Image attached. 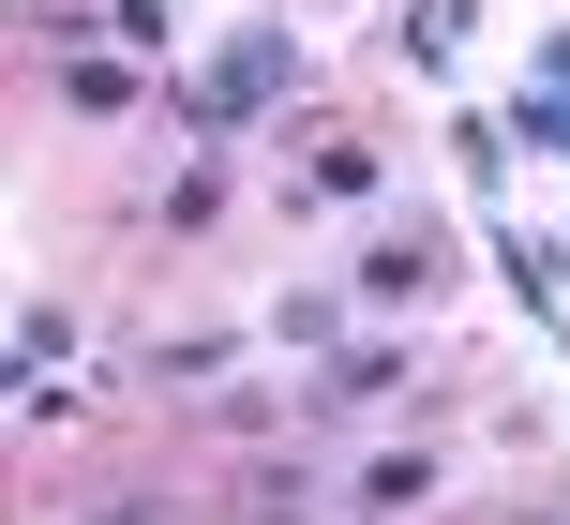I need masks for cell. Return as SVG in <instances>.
<instances>
[{
	"mask_svg": "<svg viewBox=\"0 0 570 525\" xmlns=\"http://www.w3.org/2000/svg\"><path fill=\"white\" fill-rule=\"evenodd\" d=\"M271 90H301V46H285V30H240V46L210 60V90H180V136H210V150H226L240 120L271 106Z\"/></svg>",
	"mask_w": 570,
	"mask_h": 525,
	"instance_id": "cell-1",
	"label": "cell"
},
{
	"mask_svg": "<svg viewBox=\"0 0 570 525\" xmlns=\"http://www.w3.org/2000/svg\"><path fill=\"white\" fill-rule=\"evenodd\" d=\"M421 286H435V226H391V240L361 256V300H375V316H405Z\"/></svg>",
	"mask_w": 570,
	"mask_h": 525,
	"instance_id": "cell-2",
	"label": "cell"
},
{
	"mask_svg": "<svg viewBox=\"0 0 570 525\" xmlns=\"http://www.w3.org/2000/svg\"><path fill=\"white\" fill-rule=\"evenodd\" d=\"M391 390H405V360H391V346H345L331 376L301 390V406H315V420H345V406H391Z\"/></svg>",
	"mask_w": 570,
	"mask_h": 525,
	"instance_id": "cell-3",
	"label": "cell"
},
{
	"mask_svg": "<svg viewBox=\"0 0 570 525\" xmlns=\"http://www.w3.org/2000/svg\"><path fill=\"white\" fill-rule=\"evenodd\" d=\"M361 511H375V525L435 511V450H375V466H361Z\"/></svg>",
	"mask_w": 570,
	"mask_h": 525,
	"instance_id": "cell-4",
	"label": "cell"
},
{
	"mask_svg": "<svg viewBox=\"0 0 570 525\" xmlns=\"http://www.w3.org/2000/svg\"><path fill=\"white\" fill-rule=\"evenodd\" d=\"M240 525H315V466H256L240 481Z\"/></svg>",
	"mask_w": 570,
	"mask_h": 525,
	"instance_id": "cell-5",
	"label": "cell"
},
{
	"mask_svg": "<svg viewBox=\"0 0 570 525\" xmlns=\"http://www.w3.org/2000/svg\"><path fill=\"white\" fill-rule=\"evenodd\" d=\"M60 106L106 120V106H136V76H120V60H90V46H60Z\"/></svg>",
	"mask_w": 570,
	"mask_h": 525,
	"instance_id": "cell-6",
	"label": "cell"
},
{
	"mask_svg": "<svg viewBox=\"0 0 570 525\" xmlns=\"http://www.w3.org/2000/svg\"><path fill=\"white\" fill-rule=\"evenodd\" d=\"M271 346H345V300H331V286H301V300L271 316Z\"/></svg>",
	"mask_w": 570,
	"mask_h": 525,
	"instance_id": "cell-7",
	"label": "cell"
},
{
	"mask_svg": "<svg viewBox=\"0 0 570 525\" xmlns=\"http://www.w3.org/2000/svg\"><path fill=\"white\" fill-rule=\"evenodd\" d=\"M106 30H120V46H136V60H166V30H180V0H120Z\"/></svg>",
	"mask_w": 570,
	"mask_h": 525,
	"instance_id": "cell-8",
	"label": "cell"
},
{
	"mask_svg": "<svg viewBox=\"0 0 570 525\" xmlns=\"http://www.w3.org/2000/svg\"><path fill=\"white\" fill-rule=\"evenodd\" d=\"M525 150H570V90H525V120H511Z\"/></svg>",
	"mask_w": 570,
	"mask_h": 525,
	"instance_id": "cell-9",
	"label": "cell"
},
{
	"mask_svg": "<svg viewBox=\"0 0 570 525\" xmlns=\"http://www.w3.org/2000/svg\"><path fill=\"white\" fill-rule=\"evenodd\" d=\"M76 525H166V511H150V496H90Z\"/></svg>",
	"mask_w": 570,
	"mask_h": 525,
	"instance_id": "cell-10",
	"label": "cell"
}]
</instances>
